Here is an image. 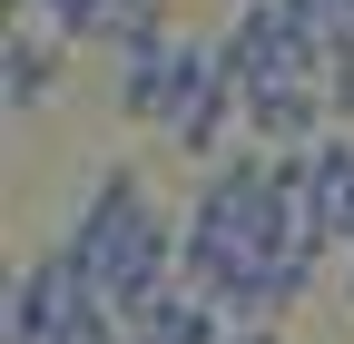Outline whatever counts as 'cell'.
<instances>
[{"label":"cell","mask_w":354,"mask_h":344,"mask_svg":"<svg viewBox=\"0 0 354 344\" xmlns=\"http://www.w3.org/2000/svg\"><path fill=\"white\" fill-rule=\"evenodd\" d=\"M99 325H109V295H99V276H88L69 246L30 256V266L10 276L0 344H79V334H99Z\"/></svg>","instance_id":"cell-1"},{"label":"cell","mask_w":354,"mask_h":344,"mask_svg":"<svg viewBox=\"0 0 354 344\" xmlns=\"http://www.w3.org/2000/svg\"><path fill=\"white\" fill-rule=\"evenodd\" d=\"M207 89H227V59H216V39H158V50H138V59H118V118L128 128H167L187 118Z\"/></svg>","instance_id":"cell-2"},{"label":"cell","mask_w":354,"mask_h":344,"mask_svg":"<svg viewBox=\"0 0 354 344\" xmlns=\"http://www.w3.org/2000/svg\"><path fill=\"white\" fill-rule=\"evenodd\" d=\"M335 128V108H325V79L315 69H295V79H266V89H246V138L256 148H315Z\"/></svg>","instance_id":"cell-3"},{"label":"cell","mask_w":354,"mask_h":344,"mask_svg":"<svg viewBox=\"0 0 354 344\" xmlns=\"http://www.w3.org/2000/svg\"><path fill=\"white\" fill-rule=\"evenodd\" d=\"M138 207H158L138 167H99V178H88V197L69 207V236H59V246H69V256H99V246H109L128 217H138Z\"/></svg>","instance_id":"cell-4"},{"label":"cell","mask_w":354,"mask_h":344,"mask_svg":"<svg viewBox=\"0 0 354 344\" xmlns=\"http://www.w3.org/2000/svg\"><path fill=\"white\" fill-rule=\"evenodd\" d=\"M59 50H69L59 30L10 20V39H0V99H10L20 118H30V108H50V89H59Z\"/></svg>","instance_id":"cell-5"},{"label":"cell","mask_w":354,"mask_h":344,"mask_svg":"<svg viewBox=\"0 0 354 344\" xmlns=\"http://www.w3.org/2000/svg\"><path fill=\"white\" fill-rule=\"evenodd\" d=\"M128 334H138V344H216V334H227V315H216L197 285H177V295H158V305L128 315Z\"/></svg>","instance_id":"cell-6"},{"label":"cell","mask_w":354,"mask_h":344,"mask_svg":"<svg viewBox=\"0 0 354 344\" xmlns=\"http://www.w3.org/2000/svg\"><path fill=\"white\" fill-rule=\"evenodd\" d=\"M109 10H118V0H30L20 20H39V30H59L69 50H88V39H109Z\"/></svg>","instance_id":"cell-7"},{"label":"cell","mask_w":354,"mask_h":344,"mask_svg":"<svg viewBox=\"0 0 354 344\" xmlns=\"http://www.w3.org/2000/svg\"><path fill=\"white\" fill-rule=\"evenodd\" d=\"M216 344H286V334H276V325H227Z\"/></svg>","instance_id":"cell-8"},{"label":"cell","mask_w":354,"mask_h":344,"mask_svg":"<svg viewBox=\"0 0 354 344\" xmlns=\"http://www.w3.org/2000/svg\"><path fill=\"white\" fill-rule=\"evenodd\" d=\"M79 344H138V334H128V315H109L99 334H79Z\"/></svg>","instance_id":"cell-9"},{"label":"cell","mask_w":354,"mask_h":344,"mask_svg":"<svg viewBox=\"0 0 354 344\" xmlns=\"http://www.w3.org/2000/svg\"><path fill=\"white\" fill-rule=\"evenodd\" d=\"M344 295H354V246H344Z\"/></svg>","instance_id":"cell-10"},{"label":"cell","mask_w":354,"mask_h":344,"mask_svg":"<svg viewBox=\"0 0 354 344\" xmlns=\"http://www.w3.org/2000/svg\"><path fill=\"white\" fill-rule=\"evenodd\" d=\"M20 10H30V0H10V20H20Z\"/></svg>","instance_id":"cell-11"}]
</instances>
